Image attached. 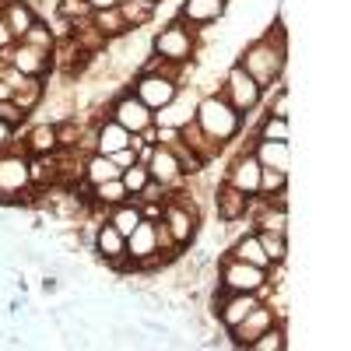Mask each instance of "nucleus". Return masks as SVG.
<instances>
[{
    "label": "nucleus",
    "instance_id": "1",
    "mask_svg": "<svg viewBox=\"0 0 351 351\" xmlns=\"http://www.w3.org/2000/svg\"><path fill=\"white\" fill-rule=\"evenodd\" d=\"M236 64L263 88V95L274 92V88L281 84L285 67H288V28H285V14L281 11L253 43H246L236 53Z\"/></svg>",
    "mask_w": 351,
    "mask_h": 351
},
{
    "label": "nucleus",
    "instance_id": "2",
    "mask_svg": "<svg viewBox=\"0 0 351 351\" xmlns=\"http://www.w3.org/2000/svg\"><path fill=\"white\" fill-rule=\"evenodd\" d=\"M193 123L208 134L215 144H221V148H228L232 141H239V134L246 127V120L221 99V92H211V95H200L197 99Z\"/></svg>",
    "mask_w": 351,
    "mask_h": 351
},
{
    "label": "nucleus",
    "instance_id": "3",
    "mask_svg": "<svg viewBox=\"0 0 351 351\" xmlns=\"http://www.w3.org/2000/svg\"><path fill=\"white\" fill-rule=\"evenodd\" d=\"M152 56L165 64H193L200 56V28L172 18L152 36Z\"/></svg>",
    "mask_w": 351,
    "mask_h": 351
},
{
    "label": "nucleus",
    "instance_id": "4",
    "mask_svg": "<svg viewBox=\"0 0 351 351\" xmlns=\"http://www.w3.org/2000/svg\"><path fill=\"white\" fill-rule=\"evenodd\" d=\"M28 193H32L28 155L21 148L0 152V204H28Z\"/></svg>",
    "mask_w": 351,
    "mask_h": 351
},
{
    "label": "nucleus",
    "instance_id": "5",
    "mask_svg": "<svg viewBox=\"0 0 351 351\" xmlns=\"http://www.w3.org/2000/svg\"><path fill=\"white\" fill-rule=\"evenodd\" d=\"M218 92H221V99H225L232 109L243 116V120H246L253 109H260V102H263V88H260V84H256L239 64H232V67L225 71Z\"/></svg>",
    "mask_w": 351,
    "mask_h": 351
},
{
    "label": "nucleus",
    "instance_id": "6",
    "mask_svg": "<svg viewBox=\"0 0 351 351\" xmlns=\"http://www.w3.org/2000/svg\"><path fill=\"white\" fill-rule=\"evenodd\" d=\"M218 285L225 291H260V295H263V288L271 285V271L253 267V263H243V260L225 253L221 267H218Z\"/></svg>",
    "mask_w": 351,
    "mask_h": 351
},
{
    "label": "nucleus",
    "instance_id": "7",
    "mask_svg": "<svg viewBox=\"0 0 351 351\" xmlns=\"http://www.w3.org/2000/svg\"><path fill=\"white\" fill-rule=\"evenodd\" d=\"M106 116H109V120H116L123 130H130V134H141V130H148V127L155 123V109L144 106V102L130 92V88H127V92H120V95L109 102Z\"/></svg>",
    "mask_w": 351,
    "mask_h": 351
},
{
    "label": "nucleus",
    "instance_id": "8",
    "mask_svg": "<svg viewBox=\"0 0 351 351\" xmlns=\"http://www.w3.org/2000/svg\"><path fill=\"white\" fill-rule=\"evenodd\" d=\"M180 81H172V77H165V74H158V71H141L137 77H134V88L130 92L148 106V109H162V106H169L176 95H180Z\"/></svg>",
    "mask_w": 351,
    "mask_h": 351
},
{
    "label": "nucleus",
    "instance_id": "9",
    "mask_svg": "<svg viewBox=\"0 0 351 351\" xmlns=\"http://www.w3.org/2000/svg\"><path fill=\"white\" fill-rule=\"evenodd\" d=\"M0 56H4V60L18 74H25V77H46L53 71V53L49 49H39L32 43H25V39H18L8 53H0Z\"/></svg>",
    "mask_w": 351,
    "mask_h": 351
},
{
    "label": "nucleus",
    "instance_id": "10",
    "mask_svg": "<svg viewBox=\"0 0 351 351\" xmlns=\"http://www.w3.org/2000/svg\"><path fill=\"white\" fill-rule=\"evenodd\" d=\"M260 162H256V155L250 152V148H236V155L228 158V165H225V176L221 180L225 183H232L236 190H243L246 197H256L260 193Z\"/></svg>",
    "mask_w": 351,
    "mask_h": 351
},
{
    "label": "nucleus",
    "instance_id": "11",
    "mask_svg": "<svg viewBox=\"0 0 351 351\" xmlns=\"http://www.w3.org/2000/svg\"><path fill=\"white\" fill-rule=\"evenodd\" d=\"M144 165H148L152 180L162 183L165 190H176V186H183V183H186V176H183V169H180V158L172 155V148H169L165 141L152 144L148 155H144Z\"/></svg>",
    "mask_w": 351,
    "mask_h": 351
},
{
    "label": "nucleus",
    "instance_id": "12",
    "mask_svg": "<svg viewBox=\"0 0 351 351\" xmlns=\"http://www.w3.org/2000/svg\"><path fill=\"white\" fill-rule=\"evenodd\" d=\"M92 246H95V256L106 263V267H112V271H130V263H127V236H123L116 225L102 221V225L95 228Z\"/></svg>",
    "mask_w": 351,
    "mask_h": 351
},
{
    "label": "nucleus",
    "instance_id": "13",
    "mask_svg": "<svg viewBox=\"0 0 351 351\" xmlns=\"http://www.w3.org/2000/svg\"><path fill=\"white\" fill-rule=\"evenodd\" d=\"M278 324V313H274V306H267V302H260V306H253L236 327L228 330V337H232V344L236 348H250V341L253 337H260L267 327H274Z\"/></svg>",
    "mask_w": 351,
    "mask_h": 351
},
{
    "label": "nucleus",
    "instance_id": "14",
    "mask_svg": "<svg viewBox=\"0 0 351 351\" xmlns=\"http://www.w3.org/2000/svg\"><path fill=\"white\" fill-rule=\"evenodd\" d=\"M193 109H197V99L190 95V88L183 84V88H180V95H176L169 106H162V109L155 112V127H158L162 134L183 130V127L193 120Z\"/></svg>",
    "mask_w": 351,
    "mask_h": 351
},
{
    "label": "nucleus",
    "instance_id": "15",
    "mask_svg": "<svg viewBox=\"0 0 351 351\" xmlns=\"http://www.w3.org/2000/svg\"><path fill=\"white\" fill-rule=\"evenodd\" d=\"M250 200L253 197H246L243 190H236L232 183L218 180V186H215V215H218V221H225V225L243 221L246 211H250Z\"/></svg>",
    "mask_w": 351,
    "mask_h": 351
},
{
    "label": "nucleus",
    "instance_id": "16",
    "mask_svg": "<svg viewBox=\"0 0 351 351\" xmlns=\"http://www.w3.org/2000/svg\"><path fill=\"white\" fill-rule=\"evenodd\" d=\"M180 21L193 25V28H208L228 18V0H183L180 4Z\"/></svg>",
    "mask_w": 351,
    "mask_h": 351
},
{
    "label": "nucleus",
    "instance_id": "17",
    "mask_svg": "<svg viewBox=\"0 0 351 351\" xmlns=\"http://www.w3.org/2000/svg\"><path fill=\"white\" fill-rule=\"evenodd\" d=\"M14 148H21L28 158H36V155H53V152H60V144H56V123L49 120H39V123H28L21 141L14 144Z\"/></svg>",
    "mask_w": 351,
    "mask_h": 351
},
{
    "label": "nucleus",
    "instance_id": "18",
    "mask_svg": "<svg viewBox=\"0 0 351 351\" xmlns=\"http://www.w3.org/2000/svg\"><path fill=\"white\" fill-rule=\"evenodd\" d=\"M0 18H4V25L14 32V39H21L43 14L32 0H0Z\"/></svg>",
    "mask_w": 351,
    "mask_h": 351
},
{
    "label": "nucleus",
    "instance_id": "19",
    "mask_svg": "<svg viewBox=\"0 0 351 351\" xmlns=\"http://www.w3.org/2000/svg\"><path fill=\"white\" fill-rule=\"evenodd\" d=\"M130 144H134V134L123 130L116 120H109V116L95 123V152L99 155H116V152L130 148Z\"/></svg>",
    "mask_w": 351,
    "mask_h": 351
},
{
    "label": "nucleus",
    "instance_id": "20",
    "mask_svg": "<svg viewBox=\"0 0 351 351\" xmlns=\"http://www.w3.org/2000/svg\"><path fill=\"white\" fill-rule=\"evenodd\" d=\"M260 162V169H278V172H291V148L288 141H253L250 148Z\"/></svg>",
    "mask_w": 351,
    "mask_h": 351
},
{
    "label": "nucleus",
    "instance_id": "21",
    "mask_svg": "<svg viewBox=\"0 0 351 351\" xmlns=\"http://www.w3.org/2000/svg\"><path fill=\"white\" fill-rule=\"evenodd\" d=\"M120 165H116L109 155H99V152H92V155H84V162H81V183L84 186H95V183H106V180H120Z\"/></svg>",
    "mask_w": 351,
    "mask_h": 351
},
{
    "label": "nucleus",
    "instance_id": "22",
    "mask_svg": "<svg viewBox=\"0 0 351 351\" xmlns=\"http://www.w3.org/2000/svg\"><path fill=\"white\" fill-rule=\"evenodd\" d=\"M228 256H236V260H243V263H253V267H263V271H274L253 228H246L243 236H236V243L228 246Z\"/></svg>",
    "mask_w": 351,
    "mask_h": 351
},
{
    "label": "nucleus",
    "instance_id": "23",
    "mask_svg": "<svg viewBox=\"0 0 351 351\" xmlns=\"http://www.w3.org/2000/svg\"><path fill=\"white\" fill-rule=\"evenodd\" d=\"M43 102H46V77H28L21 88H14V95H11V106L25 116L39 112Z\"/></svg>",
    "mask_w": 351,
    "mask_h": 351
},
{
    "label": "nucleus",
    "instance_id": "24",
    "mask_svg": "<svg viewBox=\"0 0 351 351\" xmlns=\"http://www.w3.org/2000/svg\"><path fill=\"white\" fill-rule=\"evenodd\" d=\"M123 200H130L123 180H106V183L88 186V204H92L95 211H102V208L109 211V208H116V204H123Z\"/></svg>",
    "mask_w": 351,
    "mask_h": 351
},
{
    "label": "nucleus",
    "instance_id": "25",
    "mask_svg": "<svg viewBox=\"0 0 351 351\" xmlns=\"http://www.w3.org/2000/svg\"><path fill=\"white\" fill-rule=\"evenodd\" d=\"M120 14L127 28H148L158 18V0H120Z\"/></svg>",
    "mask_w": 351,
    "mask_h": 351
},
{
    "label": "nucleus",
    "instance_id": "26",
    "mask_svg": "<svg viewBox=\"0 0 351 351\" xmlns=\"http://www.w3.org/2000/svg\"><path fill=\"white\" fill-rule=\"evenodd\" d=\"M92 25L99 28V36L106 39V43H116V39H123L130 28H127V21H123V14H120V8H106V11H92Z\"/></svg>",
    "mask_w": 351,
    "mask_h": 351
},
{
    "label": "nucleus",
    "instance_id": "27",
    "mask_svg": "<svg viewBox=\"0 0 351 351\" xmlns=\"http://www.w3.org/2000/svg\"><path fill=\"white\" fill-rule=\"evenodd\" d=\"M144 218V211H141V204L137 200H123V204H116V208H109V225H116V228H120L123 232V236H130V232H134V225Z\"/></svg>",
    "mask_w": 351,
    "mask_h": 351
},
{
    "label": "nucleus",
    "instance_id": "28",
    "mask_svg": "<svg viewBox=\"0 0 351 351\" xmlns=\"http://www.w3.org/2000/svg\"><path fill=\"white\" fill-rule=\"evenodd\" d=\"M253 232H256L263 253H267L271 267H281V263L288 260V236H278V232H267V228H253Z\"/></svg>",
    "mask_w": 351,
    "mask_h": 351
},
{
    "label": "nucleus",
    "instance_id": "29",
    "mask_svg": "<svg viewBox=\"0 0 351 351\" xmlns=\"http://www.w3.org/2000/svg\"><path fill=\"white\" fill-rule=\"evenodd\" d=\"M288 348V330L281 327V319L274 327H267L260 337H253L250 341V351H285Z\"/></svg>",
    "mask_w": 351,
    "mask_h": 351
},
{
    "label": "nucleus",
    "instance_id": "30",
    "mask_svg": "<svg viewBox=\"0 0 351 351\" xmlns=\"http://www.w3.org/2000/svg\"><path fill=\"white\" fill-rule=\"evenodd\" d=\"M120 180H123V186H127V197H137L144 186L152 183V172H148V165L137 158L134 165H127V169L120 172Z\"/></svg>",
    "mask_w": 351,
    "mask_h": 351
},
{
    "label": "nucleus",
    "instance_id": "31",
    "mask_svg": "<svg viewBox=\"0 0 351 351\" xmlns=\"http://www.w3.org/2000/svg\"><path fill=\"white\" fill-rule=\"evenodd\" d=\"M256 137L260 141H288L291 137V130H288V120L285 116H263V123L256 127Z\"/></svg>",
    "mask_w": 351,
    "mask_h": 351
},
{
    "label": "nucleus",
    "instance_id": "32",
    "mask_svg": "<svg viewBox=\"0 0 351 351\" xmlns=\"http://www.w3.org/2000/svg\"><path fill=\"white\" fill-rule=\"evenodd\" d=\"M25 43H32V46H39V49H49L53 53V46H56V36H53V28H49V21H36L32 28H28V32L21 36Z\"/></svg>",
    "mask_w": 351,
    "mask_h": 351
},
{
    "label": "nucleus",
    "instance_id": "33",
    "mask_svg": "<svg viewBox=\"0 0 351 351\" xmlns=\"http://www.w3.org/2000/svg\"><path fill=\"white\" fill-rule=\"evenodd\" d=\"M281 190H288V172L263 169L260 172V193L256 197H271V193H281Z\"/></svg>",
    "mask_w": 351,
    "mask_h": 351
},
{
    "label": "nucleus",
    "instance_id": "34",
    "mask_svg": "<svg viewBox=\"0 0 351 351\" xmlns=\"http://www.w3.org/2000/svg\"><path fill=\"white\" fill-rule=\"evenodd\" d=\"M274 92H278V95H271L267 112H271V116H285V120H288V88H285V84H278Z\"/></svg>",
    "mask_w": 351,
    "mask_h": 351
},
{
    "label": "nucleus",
    "instance_id": "35",
    "mask_svg": "<svg viewBox=\"0 0 351 351\" xmlns=\"http://www.w3.org/2000/svg\"><path fill=\"white\" fill-rule=\"evenodd\" d=\"M14 134H18V127H14V123H8L4 116H0V152L14 148Z\"/></svg>",
    "mask_w": 351,
    "mask_h": 351
},
{
    "label": "nucleus",
    "instance_id": "36",
    "mask_svg": "<svg viewBox=\"0 0 351 351\" xmlns=\"http://www.w3.org/2000/svg\"><path fill=\"white\" fill-rule=\"evenodd\" d=\"M14 43H18V39H14V32H11L8 25H4V18H0V53H8Z\"/></svg>",
    "mask_w": 351,
    "mask_h": 351
},
{
    "label": "nucleus",
    "instance_id": "37",
    "mask_svg": "<svg viewBox=\"0 0 351 351\" xmlns=\"http://www.w3.org/2000/svg\"><path fill=\"white\" fill-rule=\"evenodd\" d=\"M92 11H106V8H120V0H88Z\"/></svg>",
    "mask_w": 351,
    "mask_h": 351
},
{
    "label": "nucleus",
    "instance_id": "38",
    "mask_svg": "<svg viewBox=\"0 0 351 351\" xmlns=\"http://www.w3.org/2000/svg\"><path fill=\"white\" fill-rule=\"evenodd\" d=\"M11 95H14V88H11L4 77H0V106H4V102H11Z\"/></svg>",
    "mask_w": 351,
    "mask_h": 351
}]
</instances>
